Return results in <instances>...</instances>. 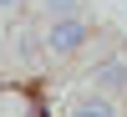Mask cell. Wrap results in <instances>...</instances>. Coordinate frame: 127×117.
I'll list each match as a JSON object with an SVG mask.
<instances>
[{
	"instance_id": "3957f363",
	"label": "cell",
	"mask_w": 127,
	"mask_h": 117,
	"mask_svg": "<svg viewBox=\"0 0 127 117\" xmlns=\"http://www.w3.org/2000/svg\"><path fill=\"white\" fill-rule=\"evenodd\" d=\"M66 117H117V107H112L107 92H81V97L66 107Z\"/></svg>"
},
{
	"instance_id": "6da1fadb",
	"label": "cell",
	"mask_w": 127,
	"mask_h": 117,
	"mask_svg": "<svg viewBox=\"0 0 127 117\" xmlns=\"http://www.w3.org/2000/svg\"><path fill=\"white\" fill-rule=\"evenodd\" d=\"M87 41H92L87 15H46V26H41V51L46 56H76Z\"/></svg>"
},
{
	"instance_id": "7a4b0ae2",
	"label": "cell",
	"mask_w": 127,
	"mask_h": 117,
	"mask_svg": "<svg viewBox=\"0 0 127 117\" xmlns=\"http://www.w3.org/2000/svg\"><path fill=\"white\" fill-rule=\"evenodd\" d=\"M92 92H107V97H122L127 92V56L122 51H112V56H102L97 66H92Z\"/></svg>"
},
{
	"instance_id": "8992f818",
	"label": "cell",
	"mask_w": 127,
	"mask_h": 117,
	"mask_svg": "<svg viewBox=\"0 0 127 117\" xmlns=\"http://www.w3.org/2000/svg\"><path fill=\"white\" fill-rule=\"evenodd\" d=\"M0 117H5V97H0Z\"/></svg>"
},
{
	"instance_id": "277c9868",
	"label": "cell",
	"mask_w": 127,
	"mask_h": 117,
	"mask_svg": "<svg viewBox=\"0 0 127 117\" xmlns=\"http://www.w3.org/2000/svg\"><path fill=\"white\" fill-rule=\"evenodd\" d=\"M46 15H81V0H41Z\"/></svg>"
},
{
	"instance_id": "5b68a950",
	"label": "cell",
	"mask_w": 127,
	"mask_h": 117,
	"mask_svg": "<svg viewBox=\"0 0 127 117\" xmlns=\"http://www.w3.org/2000/svg\"><path fill=\"white\" fill-rule=\"evenodd\" d=\"M20 5H26V0H0V10H20Z\"/></svg>"
}]
</instances>
